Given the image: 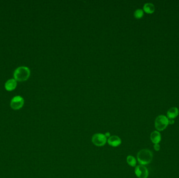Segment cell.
Segmentation results:
<instances>
[{"label": "cell", "instance_id": "obj_7", "mask_svg": "<svg viewBox=\"0 0 179 178\" xmlns=\"http://www.w3.org/2000/svg\"><path fill=\"white\" fill-rule=\"evenodd\" d=\"M108 144L112 147H118L121 144V138L117 135H112L107 139Z\"/></svg>", "mask_w": 179, "mask_h": 178}, {"label": "cell", "instance_id": "obj_14", "mask_svg": "<svg viewBox=\"0 0 179 178\" xmlns=\"http://www.w3.org/2000/svg\"><path fill=\"white\" fill-rule=\"evenodd\" d=\"M153 148L155 149V150L156 151H159L160 149V146L159 144H156L154 145L153 146Z\"/></svg>", "mask_w": 179, "mask_h": 178}, {"label": "cell", "instance_id": "obj_16", "mask_svg": "<svg viewBox=\"0 0 179 178\" xmlns=\"http://www.w3.org/2000/svg\"><path fill=\"white\" fill-rule=\"evenodd\" d=\"M105 135L106 136V137H107H107H110L111 136V134L110 132H107V133H105Z\"/></svg>", "mask_w": 179, "mask_h": 178}, {"label": "cell", "instance_id": "obj_13", "mask_svg": "<svg viewBox=\"0 0 179 178\" xmlns=\"http://www.w3.org/2000/svg\"><path fill=\"white\" fill-rule=\"evenodd\" d=\"M144 13V11L142 9H137L135 11L134 16L137 19H140L143 17Z\"/></svg>", "mask_w": 179, "mask_h": 178}, {"label": "cell", "instance_id": "obj_1", "mask_svg": "<svg viewBox=\"0 0 179 178\" xmlns=\"http://www.w3.org/2000/svg\"><path fill=\"white\" fill-rule=\"evenodd\" d=\"M138 163L141 165H146L150 163L153 159V153L148 149H142L138 152L137 156Z\"/></svg>", "mask_w": 179, "mask_h": 178}, {"label": "cell", "instance_id": "obj_8", "mask_svg": "<svg viewBox=\"0 0 179 178\" xmlns=\"http://www.w3.org/2000/svg\"><path fill=\"white\" fill-rule=\"evenodd\" d=\"M17 86V81L15 79H9L5 84V88L6 90L11 92L14 90Z\"/></svg>", "mask_w": 179, "mask_h": 178}, {"label": "cell", "instance_id": "obj_5", "mask_svg": "<svg viewBox=\"0 0 179 178\" xmlns=\"http://www.w3.org/2000/svg\"><path fill=\"white\" fill-rule=\"evenodd\" d=\"M24 104V98L20 96H16L12 99L10 103L11 108L13 110H17L21 109Z\"/></svg>", "mask_w": 179, "mask_h": 178}, {"label": "cell", "instance_id": "obj_10", "mask_svg": "<svg viewBox=\"0 0 179 178\" xmlns=\"http://www.w3.org/2000/svg\"><path fill=\"white\" fill-rule=\"evenodd\" d=\"M179 110L177 107H172L167 112V118L169 119H174L179 115Z\"/></svg>", "mask_w": 179, "mask_h": 178}, {"label": "cell", "instance_id": "obj_2", "mask_svg": "<svg viewBox=\"0 0 179 178\" xmlns=\"http://www.w3.org/2000/svg\"><path fill=\"white\" fill-rule=\"evenodd\" d=\"M30 75V71L28 67L22 66L15 69L14 77L16 81L24 82L28 79Z\"/></svg>", "mask_w": 179, "mask_h": 178}, {"label": "cell", "instance_id": "obj_11", "mask_svg": "<svg viewBox=\"0 0 179 178\" xmlns=\"http://www.w3.org/2000/svg\"><path fill=\"white\" fill-rule=\"evenodd\" d=\"M143 9L147 14H153L155 11V5L151 3H147L144 4Z\"/></svg>", "mask_w": 179, "mask_h": 178}, {"label": "cell", "instance_id": "obj_12", "mask_svg": "<svg viewBox=\"0 0 179 178\" xmlns=\"http://www.w3.org/2000/svg\"><path fill=\"white\" fill-rule=\"evenodd\" d=\"M126 161L128 164L132 167H135L136 166L137 161L135 158L132 156L129 155L127 157Z\"/></svg>", "mask_w": 179, "mask_h": 178}, {"label": "cell", "instance_id": "obj_3", "mask_svg": "<svg viewBox=\"0 0 179 178\" xmlns=\"http://www.w3.org/2000/svg\"><path fill=\"white\" fill-rule=\"evenodd\" d=\"M169 125V119L163 115L157 116L155 121V128L158 131H162L166 129Z\"/></svg>", "mask_w": 179, "mask_h": 178}, {"label": "cell", "instance_id": "obj_6", "mask_svg": "<svg viewBox=\"0 0 179 178\" xmlns=\"http://www.w3.org/2000/svg\"><path fill=\"white\" fill-rule=\"evenodd\" d=\"M135 173L138 178H147L149 176L147 168L144 165L136 166L135 169Z\"/></svg>", "mask_w": 179, "mask_h": 178}, {"label": "cell", "instance_id": "obj_15", "mask_svg": "<svg viewBox=\"0 0 179 178\" xmlns=\"http://www.w3.org/2000/svg\"><path fill=\"white\" fill-rule=\"evenodd\" d=\"M174 119H169V124H174Z\"/></svg>", "mask_w": 179, "mask_h": 178}, {"label": "cell", "instance_id": "obj_4", "mask_svg": "<svg viewBox=\"0 0 179 178\" xmlns=\"http://www.w3.org/2000/svg\"><path fill=\"white\" fill-rule=\"evenodd\" d=\"M107 138L104 134L96 133L92 137V142L94 145L97 146H104L107 143Z\"/></svg>", "mask_w": 179, "mask_h": 178}, {"label": "cell", "instance_id": "obj_9", "mask_svg": "<svg viewBox=\"0 0 179 178\" xmlns=\"http://www.w3.org/2000/svg\"><path fill=\"white\" fill-rule=\"evenodd\" d=\"M150 139L154 144H159L161 140V134L158 131L153 132L150 134Z\"/></svg>", "mask_w": 179, "mask_h": 178}]
</instances>
